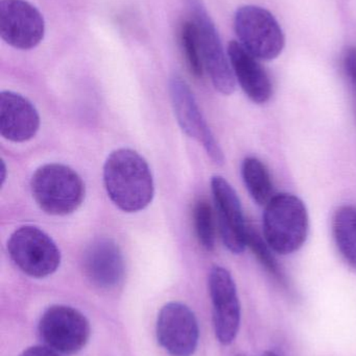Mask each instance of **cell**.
I'll list each match as a JSON object with an SVG mask.
<instances>
[{"instance_id": "obj_4", "label": "cell", "mask_w": 356, "mask_h": 356, "mask_svg": "<svg viewBox=\"0 0 356 356\" xmlns=\"http://www.w3.org/2000/svg\"><path fill=\"white\" fill-rule=\"evenodd\" d=\"M6 248L15 265L31 277H47L60 267V249L37 226L24 225L15 230Z\"/></svg>"}, {"instance_id": "obj_25", "label": "cell", "mask_w": 356, "mask_h": 356, "mask_svg": "<svg viewBox=\"0 0 356 356\" xmlns=\"http://www.w3.org/2000/svg\"><path fill=\"white\" fill-rule=\"evenodd\" d=\"M238 356H244V355H238Z\"/></svg>"}, {"instance_id": "obj_15", "label": "cell", "mask_w": 356, "mask_h": 356, "mask_svg": "<svg viewBox=\"0 0 356 356\" xmlns=\"http://www.w3.org/2000/svg\"><path fill=\"white\" fill-rule=\"evenodd\" d=\"M227 54L234 77L245 94L255 104L269 102L273 88L269 75L257 58L236 41L230 42Z\"/></svg>"}, {"instance_id": "obj_20", "label": "cell", "mask_w": 356, "mask_h": 356, "mask_svg": "<svg viewBox=\"0 0 356 356\" xmlns=\"http://www.w3.org/2000/svg\"><path fill=\"white\" fill-rule=\"evenodd\" d=\"M247 246L250 247L251 250L256 255L261 265L276 278L279 280L281 284H284V276L282 274L281 269L278 265L274 255L272 254L271 247L265 242V238L258 234L256 229L253 227H249L248 234H247Z\"/></svg>"}, {"instance_id": "obj_19", "label": "cell", "mask_w": 356, "mask_h": 356, "mask_svg": "<svg viewBox=\"0 0 356 356\" xmlns=\"http://www.w3.org/2000/svg\"><path fill=\"white\" fill-rule=\"evenodd\" d=\"M180 40L186 62L189 67L190 72L196 77H201L204 72L202 52L199 42L198 31L194 21L187 20L183 22L180 31Z\"/></svg>"}, {"instance_id": "obj_10", "label": "cell", "mask_w": 356, "mask_h": 356, "mask_svg": "<svg viewBox=\"0 0 356 356\" xmlns=\"http://www.w3.org/2000/svg\"><path fill=\"white\" fill-rule=\"evenodd\" d=\"M208 288L215 336L221 344L230 345L235 340L240 324V303L235 282L227 269L215 266L209 273Z\"/></svg>"}, {"instance_id": "obj_5", "label": "cell", "mask_w": 356, "mask_h": 356, "mask_svg": "<svg viewBox=\"0 0 356 356\" xmlns=\"http://www.w3.org/2000/svg\"><path fill=\"white\" fill-rule=\"evenodd\" d=\"M234 29L242 47L256 58L274 60L284 50V31L265 8L240 6L234 17Z\"/></svg>"}, {"instance_id": "obj_7", "label": "cell", "mask_w": 356, "mask_h": 356, "mask_svg": "<svg viewBox=\"0 0 356 356\" xmlns=\"http://www.w3.org/2000/svg\"><path fill=\"white\" fill-rule=\"evenodd\" d=\"M40 338L46 346L62 355H75L87 345L90 324L77 309L66 305H52L40 318Z\"/></svg>"}, {"instance_id": "obj_13", "label": "cell", "mask_w": 356, "mask_h": 356, "mask_svg": "<svg viewBox=\"0 0 356 356\" xmlns=\"http://www.w3.org/2000/svg\"><path fill=\"white\" fill-rule=\"evenodd\" d=\"M40 127L35 106L24 96L12 91L0 94V135L15 143L33 139Z\"/></svg>"}, {"instance_id": "obj_9", "label": "cell", "mask_w": 356, "mask_h": 356, "mask_svg": "<svg viewBox=\"0 0 356 356\" xmlns=\"http://www.w3.org/2000/svg\"><path fill=\"white\" fill-rule=\"evenodd\" d=\"M45 31L43 15L26 0L0 1V35L10 47L33 49L43 41Z\"/></svg>"}, {"instance_id": "obj_12", "label": "cell", "mask_w": 356, "mask_h": 356, "mask_svg": "<svg viewBox=\"0 0 356 356\" xmlns=\"http://www.w3.org/2000/svg\"><path fill=\"white\" fill-rule=\"evenodd\" d=\"M211 191L222 240L228 250L240 254L247 247L248 225L245 221L238 195L231 184L219 175L211 179Z\"/></svg>"}, {"instance_id": "obj_22", "label": "cell", "mask_w": 356, "mask_h": 356, "mask_svg": "<svg viewBox=\"0 0 356 356\" xmlns=\"http://www.w3.org/2000/svg\"><path fill=\"white\" fill-rule=\"evenodd\" d=\"M20 356H60L47 346H33L23 351Z\"/></svg>"}, {"instance_id": "obj_6", "label": "cell", "mask_w": 356, "mask_h": 356, "mask_svg": "<svg viewBox=\"0 0 356 356\" xmlns=\"http://www.w3.org/2000/svg\"><path fill=\"white\" fill-rule=\"evenodd\" d=\"M198 31L204 68L215 89L223 95L235 91V77L226 56L219 31L202 0H185Z\"/></svg>"}, {"instance_id": "obj_17", "label": "cell", "mask_w": 356, "mask_h": 356, "mask_svg": "<svg viewBox=\"0 0 356 356\" xmlns=\"http://www.w3.org/2000/svg\"><path fill=\"white\" fill-rule=\"evenodd\" d=\"M242 177L249 194L257 204L265 207L275 196L269 170L258 159L253 156L245 159L242 165Z\"/></svg>"}, {"instance_id": "obj_1", "label": "cell", "mask_w": 356, "mask_h": 356, "mask_svg": "<svg viewBox=\"0 0 356 356\" xmlns=\"http://www.w3.org/2000/svg\"><path fill=\"white\" fill-rule=\"evenodd\" d=\"M104 184L111 201L125 213L142 211L154 198L150 166L138 152L129 148L111 152L104 165Z\"/></svg>"}, {"instance_id": "obj_24", "label": "cell", "mask_w": 356, "mask_h": 356, "mask_svg": "<svg viewBox=\"0 0 356 356\" xmlns=\"http://www.w3.org/2000/svg\"><path fill=\"white\" fill-rule=\"evenodd\" d=\"M2 170H3V172H4V164L3 163H2ZM4 180V175H2V181H3Z\"/></svg>"}, {"instance_id": "obj_14", "label": "cell", "mask_w": 356, "mask_h": 356, "mask_svg": "<svg viewBox=\"0 0 356 356\" xmlns=\"http://www.w3.org/2000/svg\"><path fill=\"white\" fill-rule=\"evenodd\" d=\"M84 272L100 289H113L123 282L125 266L118 245L111 238H98L84 255Z\"/></svg>"}, {"instance_id": "obj_23", "label": "cell", "mask_w": 356, "mask_h": 356, "mask_svg": "<svg viewBox=\"0 0 356 356\" xmlns=\"http://www.w3.org/2000/svg\"><path fill=\"white\" fill-rule=\"evenodd\" d=\"M263 356H278L275 353H272V351H267V353L263 355Z\"/></svg>"}, {"instance_id": "obj_18", "label": "cell", "mask_w": 356, "mask_h": 356, "mask_svg": "<svg viewBox=\"0 0 356 356\" xmlns=\"http://www.w3.org/2000/svg\"><path fill=\"white\" fill-rule=\"evenodd\" d=\"M194 224L201 246L205 250L212 251L215 247V223L208 201L201 199L194 205Z\"/></svg>"}, {"instance_id": "obj_21", "label": "cell", "mask_w": 356, "mask_h": 356, "mask_svg": "<svg viewBox=\"0 0 356 356\" xmlns=\"http://www.w3.org/2000/svg\"><path fill=\"white\" fill-rule=\"evenodd\" d=\"M344 67L356 94V46H351L345 52Z\"/></svg>"}, {"instance_id": "obj_8", "label": "cell", "mask_w": 356, "mask_h": 356, "mask_svg": "<svg viewBox=\"0 0 356 356\" xmlns=\"http://www.w3.org/2000/svg\"><path fill=\"white\" fill-rule=\"evenodd\" d=\"M169 96L176 118L182 131L198 141L215 164L225 163L223 150L199 108L188 83L180 75L173 74L169 81Z\"/></svg>"}, {"instance_id": "obj_3", "label": "cell", "mask_w": 356, "mask_h": 356, "mask_svg": "<svg viewBox=\"0 0 356 356\" xmlns=\"http://www.w3.org/2000/svg\"><path fill=\"white\" fill-rule=\"evenodd\" d=\"M31 191L38 207L52 216L72 213L85 198L83 179L63 164H47L37 169L31 177Z\"/></svg>"}, {"instance_id": "obj_2", "label": "cell", "mask_w": 356, "mask_h": 356, "mask_svg": "<svg viewBox=\"0 0 356 356\" xmlns=\"http://www.w3.org/2000/svg\"><path fill=\"white\" fill-rule=\"evenodd\" d=\"M307 207L292 194L275 195L265 205L263 238L272 250L286 255L298 251L309 236Z\"/></svg>"}, {"instance_id": "obj_11", "label": "cell", "mask_w": 356, "mask_h": 356, "mask_svg": "<svg viewBox=\"0 0 356 356\" xmlns=\"http://www.w3.org/2000/svg\"><path fill=\"white\" fill-rule=\"evenodd\" d=\"M157 339L171 356H190L198 347V320L183 303L169 302L161 309L157 319Z\"/></svg>"}, {"instance_id": "obj_16", "label": "cell", "mask_w": 356, "mask_h": 356, "mask_svg": "<svg viewBox=\"0 0 356 356\" xmlns=\"http://www.w3.org/2000/svg\"><path fill=\"white\" fill-rule=\"evenodd\" d=\"M334 241L345 261L356 269V207L344 205L336 211L332 223Z\"/></svg>"}]
</instances>
